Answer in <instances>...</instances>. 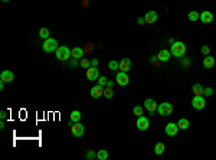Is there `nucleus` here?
I'll return each instance as SVG.
<instances>
[{
  "label": "nucleus",
  "instance_id": "obj_1",
  "mask_svg": "<svg viewBox=\"0 0 216 160\" xmlns=\"http://www.w3.org/2000/svg\"><path fill=\"white\" fill-rule=\"evenodd\" d=\"M170 53L177 58L184 57V53H186V45L183 42H174L172 45V48H170Z\"/></svg>",
  "mask_w": 216,
  "mask_h": 160
},
{
  "label": "nucleus",
  "instance_id": "obj_2",
  "mask_svg": "<svg viewBox=\"0 0 216 160\" xmlns=\"http://www.w3.org/2000/svg\"><path fill=\"white\" fill-rule=\"evenodd\" d=\"M58 41L56 39H53V38H48V39H45L43 41V45H42V49H43V52H53V51H56L58 49Z\"/></svg>",
  "mask_w": 216,
  "mask_h": 160
},
{
  "label": "nucleus",
  "instance_id": "obj_3",
  "mask_svg": "<svg viewBox=\"0 0 216 160\" xmlns=\"http://www.w3.org/2000/svg\"><path fill=\"white\" fill-rule=\"evenodd\" d=\"M55 52H56V58L59 61H68L71 58V49L68 46H58Z\"/></svg>",
  "mask_w": 216,
  "mask_h": 160
},
{
  "label": "nucleus",
  "instance_id": "obj_4",
  "mask_svg": "<svg viewBox=\"0 0 216 160\" xmlns=\"http://www.w3.org/2000/svg\"><path fill=\"white\" fill-rule=\"evenodd\" d=\"M157 111H159L160 115H163V117H167V115H170V114L173 113V105L170 103H161L159 104V107H157Z\"/></svg>",
  "mask_w": 216,
  "mask_h": 160
},
{
  "label": "nucleus",
  "instance_id": "obj_5",
  "mask_svg": "<svg viewBox=\"0 0 216 160\" xmlns=\"http://www.w3.org/2000/svg\"><path fill=\"white\" fill-rule=\"evenodd\" d=\"M192 105L195 110H203L205 105H206V101H205V97L203 95H195L192 98Z\"/></svg>",
  "mask_w": 216,
  "mask_h": 160
},
{
  "label": "nucleus",
  "instance_id": "obj_6",
  "mask_svg": "<svg viewBox=\"0 0 216 160\" xmlns=\"http://www.w3.org/2000/svg\"><path fill=\"white\" fill-rule=\"evenodd\" d=\"M136 126H137V128H138L140 131H146L147 128L150 127V121H148V118H147V117L140 115V117H137Z\"/></svg>",
  "mask_w": 216,
  "mask_h": 160
},
{
  "label": "nucleus",
  "instance_id": "obj_7",
  "mask_svg": "<svg viewBox=\"0 0 216 160\" xmlns=\"http://www.w3.org/2000/svg\"><path fill=\"white\" fill-rule=\"evenodd\" d=\"M115 81H117V84L121 85V87H127V85L130 84V78H128L127 72H122V71H120V72L117 74Z\"/></svg>",
  "mask_w": 216,
  "mask_h": 160
},
{
  "label": "nucleus",
  "instance_id": "obj_8",
  "mask_svg": "<svg viewBox=\"0 0 216 160\" xmlns=\"http://www.w3.org/2000/svg\"><path fill=\"white\" fill-rule=\"evenodd\" d=\"M71 130H72V134H74V137H76V139H79V137L84 136V131H85L84 126H82L79 121L74 123V124H72V127H71Z\"/></svg>",
  "mask_w": 216,
  "mask_h": 160
},
{
  "label": "nucleus",
  "instance_id": "obj_9",
  "mask_svg": "<svg viewBox=\"0 0 216 160\" xmlns=\"http://www.w3.org/2000/svg\"><path fill=\"white\" fill-rule=\"evenodd\" d=\"M164 131H166V134H167L169 137L176 136L177 131H179L177 123H167V124H166V127H164Z\"/></svg>",
  "mask_w": 216,
  "mask_h": 160
},
{
  "label": "nucleus",
  "instance_id": "obj_10",
  "mask_svg": "<svg viewBox=\"0 0 216 160\" xmlns=\"http://www.w3.org/2000/svg\"><path fill=\"white\" fill-rule=\"evenodd\" d=\"M87 78L89 81H97L99 78V69L97 66H89L87 69Z\"/></svg>",
  "mask_w": 216,
  "mask_h": 160
},
{
  "label": "nucleus",
  "instance_id": "obj_11",
  "mask_svg": "<svg viewBox=\"0 0 216 160\" xmlns=\"http://www.w3.org/2000/svg\"><path fill=\"white\" fill-rule=\"evenodd\" d=\"M159 107V104L156 103L153 98H146L144 100V108L148 111V113H154L156 110Z\"/></svg>",
  "mask_w": 216,
  "mask_h": 160
},
{
  "label": "nucleus",
  "instance_id": "obj_12",
  "mask_svg": "<svg viewBox=\"0 0 216 160\" xmlns=\"http://www.w3.org/2000/svg\"><path fill=\"white\" fill-rule=\"evenodd\" d=\"M144 19H146L147 25H153V23L157 22V19H159V13H157L156 10H150V12H147V13H146Z\"/></svg>",
  "mask_w": 216,
  "mask_h": 160
},
{
  "label": "nucleus",
  "instance_id": "obj_13",
  "mask_svg": "<svg viewBox=\"0 0 216 160\" xmlns=\"http://www.w3.org/2000/svg\"><path fill=\"white\" fill-rule=\"evenodd\" d=\"M89 95L92 97V98H99L101 95H104V87H101V85H95V87H92L91 88V91H89Z\"/></svg>",
  "mask_w": 216,
  "mask_h": 160
},
{
  "label": "nucleus",
  "instance_id": "obj_14",
  "mask_svg": "<svg viewBox=\"0 0 216 160\" xmlns=\"http://www.w3.org/2000/svg\"><path fill=\"white\" fill-rule=\"evenodd\" d=\"M84 53H85V51L79 46H75L71 49V58H75V59H82V58H84Z\"/></svg>",
  "mask_w": 216,
  "mask_h": 160
},
{
  "label": "nucleus",
  "instance_id": "obj_15",
  "mask_svg": "<svg viewBox=\"0 0 216 160\" xmlns=\"http://www.w3.org/2000/svg\"><path fill=\"white\" fill-rule=\"evenodd\" d=\"M0 80L2 81H5V82H12V81L14 80V75H13V72L9 69H6V71H2V74H0Z\"/></svg>",
  "mask_w": 216,
  "mask_h": 160
},
{
  "label": "nucleus",
  "instance_id": "obj_16",
  "mask_svg": "<svg viewBox=\"0 0 216 160\" xmlns=\"http://www.w3.org/2000/svg\"><path fill=\"white\" fill-rule=\"evenodd\" d=\"M130 69H131V59L122 58L121 61H120V71H122V72H128Z\"/></svg>",
  "mask_w": 216,
  "mask_h": 160
},
{
  "label": "nucleus",
  "instance_id": "obj_17",
  "mask_svg": "<svg viewBox=\"0 0 216 160\" xmlns=\"http://www.w3.org/2000/svg\"><path fill=\"white\" fill-rule=\"evenodd\" d=\"M199 19L202 20L203 23H212V22H213V13L209 12V10H205V12L200 13V18H199Z\"/></svg>",
  "mask_w": 216,
  "mask_h": 160
},
{
  "label": "nucleus",
  "instance_id": "obj_18",
  "mask_svg": "<svg viewBox=\"0 0 216 160\" xmlns=\"http://www.w3.org/2000/svg\"><path fill=\"white\" fill-rule=\"evenodd\" d=\"M215 64H216L215 58L210 57V55H206V57L203 58V66L207 68V69H212V68L215 66Z\"/></svg>",
  "mask_w": 216,
  "mask_h": 160
},
{
  "label": "nucleus",
  "instance_id": "obj_19",
  "mask_svg": "<svg viewBox=\"0 0 216 160\" xmlns=\"http://www.w3.org/2000/svg\"><path fill=\"white\" fill-rule=\"evenodd\" d=\"M170 51H167V49H161V51L159 52V55H157V58H159L160 62H167L170 59Z\"/></svg>",
  "mask_w": 216,
  "mask_h": 160
},
{
  "label": "nucleus",
  "instance_id": "obj_20",
  "mask_svg": "<svg viewBox=\"0 0 216 160\" xmlns=\"http://www.w3.org/2000/svg\"><path fill=\"white\" fill-rule=\"evenodd\" d=\"M177 126H179V130H187V128L190 127V123H189V120H186V118H180L177 121Z\"/></svg>",
  "mask_w": 216,
  "mask_h": 160
},
{
  "label": "nucleus",
  "instance_id": "obj_21",
  "mask_svg": "<svg viewBox=\"0 0 216 160\" xmlns=\"http://www.w3.org/2000/svg\"><path fill=\"white\" fill-rule=\"evenodd\" d=\"M164 150H166V144H164V143H157V144L154 146V153L157 156L163 154V153H164Z\"/></svg>",
  "mask_w": 216,
  "mask_h": 160
},
{
  "label": "nucleus",
  "instance_id": "obj_22",
  "mask_svg": "<svg viewBox=\"0 0 216 160\" xmlns=\"http://www.w3.org/2000/svg\"><path fill=\"white\" fill-rule=\"evenodd\" d=\"M192 91H193V94H195V95H203V91H205V88H203L200 84H193Z\"/></svg>",
  "mask_w": 216,
  "mask_h": 160
},
{
  "label": "nucleus",
  "instance_id": "obj_23",
  "mask_svg": "<svg viewBox=\"0 0 216 160\" xmlns=\"http://www.w3.org/2000/svg\"><path fill=\"white\" fill-rule=\"evenodd\" d=\"M199 18H200V13H199V12H196V10L189 12V14H187V19L190 20V22H196V20H199Z\"/></svg>",
  "mask_w": 216,
  "mask_h": 160
},
{
  "label": "nucleus",
  "instance_id": "obj_24",
  "mask_svg": "<svg viewBox=\"0 0 216 160\" xmlns=\"http://www.w3.org/2000/svg\"><path fill=\"white\" fill-rule=\"evenodd\" d=\"M97 159H99V160H107V159H108V151L104 150V149L98 150V151H97Z\"/></svg>",
  "mask_w": 216,
  "mask_h": 160
},
{
  "label": "nucleus",
  "instance_id": "obj_25",
  "mask_svg": "<svg viewBox=\"0 0 216 160\" xmlns=\"http://www.w3.org/2000/svg\"><path fill=\"white\" fill-rule=\"evenodd\" d=\"M81 117H82V115H81V113H79V111H76V110H75V111H72V113H71V115H69V118L74 123H78L81 120Z\"/></svg>",
  "mask_w": 216,
  "mask_h": 160
},
{
  "label": "nucleus",
  "instance_id": "obj_26",
  "mask_svg": "<svg viewBox=\"0 0 216 160\" xmlns=\"http://www.w3.org/2000/svg\"><path fill=\"white\" fill-rule=\"evenodd\" d=\"M49 35H51V32H49V29H46V28H42L40 30H39V36H40L43 41H45V39H48V38H51Z\"/></svg>",
  "mask_w": 216,
  "mask_h": 160
},
{
  "label": "nucleus",
  "instance_id": "obj_27",
  "mask_svg": "<svg viewBox=\"0 0 216 160\" xmlns=\"http://www.w3.org/2000/svg\"><path fill=\"white\" fill-rule=\"evenodd\" d=\"M108 68H110L111 71L120 69V62H117V61H110V62H108Z\"/></svg>",
  "mask_w": 216,
  "mask_h": 160
},
{
  "label": "nucleus",
  "instance_id": "obj_28",
  "mask_svg": "<svg viewBox=\"0 0 216 160\" xmlns=\"http://www.w3.org/2000/svg\"><path fill=\"white\" fill-rule=\"evenodd\" d=\"M113 95H114L113 88H108V87L104 88V97H105V98H113Z\"/></svg>",
  "mask_w": 216,
  "mask_h": 160
},
{
  "label": "nucleus",
  "instance_id": "obj_29",
  "mask_svg": "<svg viewBox=\"0 0 216 160\" xmlns=\"http://www.w3.org/2000/svg\"><path fill=\"white\" fill-rule=\"evenodd\" d=\"M133 113H134V115H137V117L143 115V107H140V105H136V107L133 108Z\"/></svg>",
  "mask_w": 216,
  "mask_h": 160
},
{
  "label": "nucleus",
  "instance_id": "obj_30",
  "mask_svg": "<svg viewBox=\"0 0 216 160\" xmlns=\"http://www.w3.org/2000/svg\"><path fill=\"white\" fill-rule=\"evenodd\" d=\"M79 65L82 66V68H85V69H88L89 66H91V61H88L87 58H82V59H81V64H79Z\"/></svg>",
  "mask_w": 216,
  "mask_h": 160
},
{
  "label": "nucleus",
  "instance_id": "obj_31",
  "mask_svg": "<svg viewBox=\"0 0 216 160\" xmlns=\"http://www.w3.org/2000/svg\"><path fill=\"white\" fill-rule=\"evenodd\" d=\"M98 84L101 85V87H105V85H107V82H108V80H107V76H99L98 80Z\"/></svg>",
  "mask_w": 216,
  "mask_h": 160
},
{
  "label": "nucleus",
  "instance_id": "obj_32",
  "mask_svg": "<svg viewBox=\"0 0 216 160\" xmlns=\"http://www.w3.org/2000/svg\"><path fill=\"white\" fill-rule=\"evenodd\" d=\"M203 95H205V97H212V95H213V90H212L210 87H206L205 91H203Z\"/></svg>",
  "mask_w": 216,
  "mask_h": 160
},
{
  "label": "nucleus",
  "instance_id": "obj_33",
  "mask_svg": "<svg viewBox=\"0 0 216 160\" xmlns=\"http://www.w3.org/2000/svg\"><path fill=\"white\" fill-rule=\"evenodd\" d=\"M85 157H87V159H95V157H97V153H95L94 150H89V151H87V154H85Z\"/></svg>",
  "mask_w": 216,
  "mask_h": 160
},
{
  "label": "nucleus",
  "instance_id": "obj_34",
  "mask_svg": "<svg viewBox=\"0 0 216 160\" xmlns=\"http://www.w3.org/2000/svg\"><path fill=\"white\" fill-rule=\"evenodd\" d=\"M200 52H202L203 55H205V57H206V55H209V52H210V48H209V46H206V45H205V46H202V48H200Z\"/></svg>",
  "mask_w": 216,
  "mask_h": 160
},
{
  "label": "nucleus",
  "instance_id": "obj_35",
  "mask_svg": "<svg viewBox=\"0 0 216 160\" xmlns=\"http://www.w3.org/2000/svg\"><path fill=\"white\" fill-rule=\"evenodd\" d=\"M92 49H94V46H92L91 43H87V45H85V48H84L85 52H92Z\"/></svg>",
  "mask_w": 216,
  "mask_h": 160
},
{
  "label": "nucleus",
  "instance_id": "obj_36",
  "mask_svg": "<svg viewBox=\"0 0 216 160\" xmlns=\"http://www.w3.org/2000/svg\"><path fill=\"white\" fill-rule=\"evenodd\" d=\"M0 118H2V120H6V118H7V111L3 110V111L0 113Z\"/></svg>",
  "mask_w": 216,
  "mask_h": 160
},
{
  "label": "nucleus",
  "instance_id": "obj_37",
  "mask_svg": "<svg viewBox=\"0 0 216 160\" xmlns=\"http://www.w3.org/2000/svg\"><path fill=\"white\" fill-rule=\"evenodd\" d=\"M137 22H138V25H144V23H146V19H144V18H138Z\"/></svg>",
  "mask_w": 216,
  "mask_h": 160
},
{
  "label": "nucleus",
  "instance_id": "obj_38",
  "mask_svg": "<svg viewBox=\"0 0 216 160\" xmlns=\"http://www.w3.org/2000/svg\"><path fill=\"white\" fill-rule=\"evenodd\" d=\"M98 65V59H91V66H97Z\"/></svg>",
  "mask_w": 216,
  "mask_h": 160
},
{
  "label": "nucleus",
  "instance_id": "obj_39",
  "mask_svg": "<svg viewBox=\"0 0 216 160\" xmlns=\"http://www.w3.org/2000/svg\"><path fill=\"white\" fill-rule=\"evenodd\" d=\"M105 87H108V88H113V87H114V81H108Z\"/></svg>",
  "mask_w": 216,
  "mask_h": 160
},
{
  "label": "nucleus",
  "instance_id": "obj_40",
  "mask_svg": "<svg viewBox=\"0 0 216 160\" xmlns=\"http://www.w3.org/2000/svg\"><path fill=\"white\" fill-rule=\"evenodd\" d=\"M0 90L2 91L5 90V81H2V80H0Z\"/></svg>",
  "mask_w": 216,
  "mask_h": 160
},
{
  "label": "nucleus",
  "instance_id": "obj_41",
  "mask_svg": "<svg viewBox=\"0 0 216 160\" xmlns=\"http://www.w3.org/2000/svg\"><path fill=\"white\" fill-rule=\"evenodd\" d=\"M182 65H183V66H189V59H184V61L182 62Z\"/></svg>",
  "mask_w": 216,
  "mask_h": 160
},
{
  "label": "nucleus",
  "instance_id": "obj_42",
  "mask_svg": "<svg viewBox=\"0 0 216 160\" xmlns=\"http://www.w3.org/2000/svg\"><path fill=\"white\" fill-rule=\"evenodd\" d=\"M71 66H76V59H75V58L71 61Z\"/></svg>",
  "mask_w": 216,
  "mask_h": 160
},
{
  "label": "nucleus",
  "instance_id": "obj_43",
  "mask_svg": "<svg viewBox=\"0 0 216 160\" xmlns=\"http://www.w3.org/2000/svg\"><path fill=\"white\" fill-rule=\"evenodd\" d=\"M6 127V124H5V121H3V120H2V121H0V128H2V130H3V128Z\"/></svg>",
  "mask_w": 216,
  "mask_h": 160
},
{
  "label": "nucleus",
  "instance_id": "obj_44",
  "mask_svg": "<svg viewBox=\"0 0 216 160\" xmlns=\"http://www.w3.org/2000/svg\"><path fill=\"white\" fill-rule=\"evenodd\" d=\"M169 42H170V45H173V43H174V42H176V41H174V39H173V38H170V39H169Z\"/></svg>",
  "mask_w": 216,
  "mask_h": 160
},
{
  "label": "nucleus",
  "instance_id": "obj_45",
  "mask_svg": "<svg viewBox=\"0 0 216 160\" xmlns=\"http://www.w3.org/2000/svg\"><path fill=\"white\" fill-rule=\"evenodd\" d=\"M2 2H3V3H7V2H10V0H2Z\"/></svg>",
  "mask_w": 216,
  "mask_h": 160
}]
</instances>
